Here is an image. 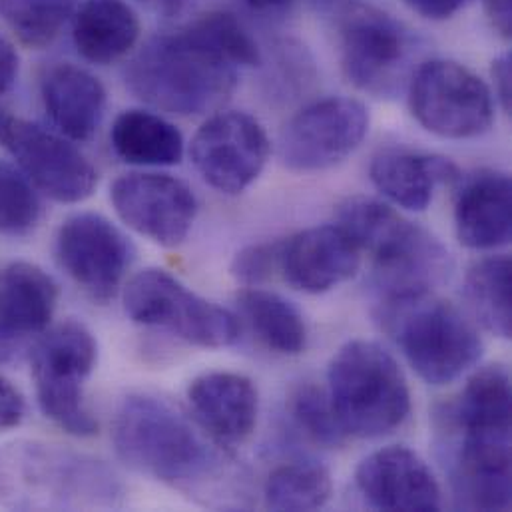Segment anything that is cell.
<instances>
[{
    "label": "cell",
    "instance_id": "obj_1",
    "mask_svg": "<svg viewBox=\"0 0 512 512\" xmlns=\"http://www.w3.org/2000/svg\"><path fill=\"white\" fill-rule=\"evenodd\" d=\"M124 80L144 104L176 114L218 112L238 86V66L218 46L202 16L152 36L128 62Z\"/></svg>",
    "mask_w": 512,
    "mask_h": 512
},
{
    "label": "cell",
    "instance_id": "obj_2",
    "mask_svg": "<svg viewBox=\"0 0 512 512\" xmlns=\"http://www.w3.org/2000/svg\"><path fill=\"white\" fill-rule=\"evenodd\" d=\"M112 441L130 469L194 497L212 495L226 473V459L192 421L152 395L124 399Z\"/></svg>",
    "mask_w": 512,
    "mask_h": 512
},
{
    "label": "cell",
    "instance_id": "obj_3",
    "mask_svg": "<svg viewBox=\"0 0 512 512\" xmlns=\"http://www.w3.org/2000/svg\"><path fill=\"white\" fill-rule=\"evenodd\" d=\"M124 487L98 459L16 439L0 447V507L8 511L118 509Z\"/></svg>",
    "mask_w": 512,
    "mask_h": 512
},
{
    "label": "cell",
    "instance_id": "obj_4",
    "mask_svg": "<svg viewBox=\"0 0 512 512\" xmlns=\"http://www.w3.org/2000/svg\"><path fill=\"white\" fill-rule=\"evenodd\" d=\"M337 224L373 261L377 303L433 293L453 271L449 250L389 204L357 196L337 210Z\"/></svg>",
    "mask_w": 512,
    "mask_h": 512
},
{
    "label": "cell",
    "instance_id": "obj_5",
    "mask_svg": "<svg viewBox=\"0 0 512 512\" xmlns=\"http://www.w3.org/2000/svg\"><path fill=\"white\" fill-rule=\"evenodd\" d=\"M327 395L347 437L379 439L411 413V391L395 357L379 343H345L329 363Z\"/></svg>",
    "mask_w": 512,
    "mask_h": 512
},
{
    "label": "cell",
    "instance_id": "obj_6",
    "mask_svg": "<svg viewBox=\"0 0 512 512\" xmlns=\"http://www.w3.org/2000/svg\"><path fill=\"white\" fill-rule=\"evenodd\" d=\"M377 319L429 385L453 383L483 355V339L473 321L435 293L377 303Z\"/></svg>",
    "mask_w": 512,
    "mask_h": 512
},
{
    "label": "cell",
    "instance_id": "obj_7",
    "mask_svg": "<svg viewBox=\"0 0 512 512\" xmlns=\"http://www.w3.org/2000/svg\"><path fill=\"white\" fill-rule=\"evenodd\" d=\"M341 68L361 92L393 98L409 86L421 54V38L393 14L363 0L335 8Z\"/></svg>",
    "mask_w": 512,
    "mask_h": 512
},
{
    "label": "cell",
    "instance_id": "obj_8",
    "mask_svg": "<svg viewBox=\"0 0 512 512\" xmlns=\"http://www.w3.org/2000/svg\"><path fill=\"white\" fill-rule=\"evenodd\" d=\"M40 411L72 437H94L98 421L86 405L84 387L98 361V343L80 321L44 331L30 349Z\"/></svg>",
    "mask_w": 512,
    "mask_h": 512
},
{
    "label": "cell",
    "instance_id": "obj_9",
    "mask_svg": "<svg viewBox=\"0 0 512 512\" xmlns=\"http://www.w3.org/2000/svg\"><path fill=\"white\" fill-rule=\"evenodd\" d=\"M124 309L134 323L168 331L190 345L222 349L240 339V323L232 311L158 267H148L126 283Z\"/></svg>",
    "mask_w": 512,
    "mask_h": 512
},
{
    "label": "cell",
    "instance_id": "obj_10",
    "mask_svg": "<svg viewBox=\"0 0 512 512\" xmlns=\"http://www.w3.org/2000/svg\"><path fill=\"white\" fill-rule=\"evenodd\" d=\"M407 90L415 120L435 136L479 138L495 122L493 90L459 62L429 60L417 66Z\"/></svg>",
    "mask_w": 512,
    "mask_h": 512
},
{
    "label": "cell",
    "instance_id": "obj_11",
    "mask_svg": "<svg viewBox=\"0 0 512 512\" xmlns=\"http://www.w3.org/2000/svg\"><path fill=\"white\" fill-rule=\"evenodd\" d=\"M0 144L30 184L54 202H84L98 186L96 168L60 132L2 114Z\"/></svg>",
    "mask_w": 512,
    "mask_h": 512
},
{
    "label": "cell",
    "instance_id": "obj_12",
    "mask_svg": "<svg viewBox=\"0 0 512 512\" xmlns=\"http://www.w3.org/2000/svg\"><path fill=\"white\" fill-rule=\"evenodd\" d=\"M369 110L347 96H329L299 110L281 130L279 158L291 172H321L341 164L369 134Z\"/></svg>",
    "mask_w": 512,
    "mask_h": 512
},
{
    "label": "cell",
    "instance_id": "obj_13",
    "mask_svg": "<svg viewBox=\"0 0 512 512\" xmlns=\"http://www.w3.org/2000/svg\"><path fill=\"white\" fill-rule=\"evenodd\" d=\"M269 152L265 128L248 112L212 114L190 146L194 168L202 180L228 196H238L256 182Z\"/></svg>",
    "mask_w": 512,
    "mask_h": 512
},
{
    "label": "cell",
    "instance_id": "obj_14",
    "mask_svg": "<svg viewBox=\"0 0 512 512\" xmlns=\"http://www.w3.org/2000/svg\"><path fill=\"white\" fill-rule=\"evenodd\" d=\"M134 256L132 242L100 214H74L56 232L60 267L90 299L102 305L118 295Z\"/></svg>",
    "mask_w": 512,
    "mask_h": 512
},
{
    "label": "cell",
    "instance_id": "obj_15",
    "mask_svg": "<svg viewBox=\"0 0 512 512\" xmlns=\"http://www.w3.org/2000/svg\"><path fill=\"white\" fill-rule=\"evenodd\" d=\"M110 202L130 230L162 248L184 244L198 214L192 188L170 174H124L110 186Z\"/></svg>",
    "mask_w": 512,
    "mask_h": 512
},
{
    "label": "cell",
    "instance_id": "obj_16",
    "mask_svg": "<svg viewBox=\"0 0 512 512\" xmlns=\"http://www.w3.org/2000/svg\"><path fill=\"white\" fill-rule=\"evenodd\" d=\"M455 503L467 511L511 507V433L441 427Z\"/></svg>",
    "mask_w": 512,
    "mask_h": 512
},
{
    "label": "cell",
    "instance_id": "obj_17",
    "mask_svg": "<svg viewBox=\"0 0 512 512\" xmlns=\"http://www.w3.org/2000/svg\"><path fill=\"white\" fill-rule=\"evenodd\" d=\"M58 305L56 281L38 265L16 261L0 271V365L22 357Z\"/></svg>",
    "mask_w": 512,
    "mask_h": 512
},
{
    "label": "cell",
    "instance_id": "obj_18",
    "mask_svg": "<svg viewBox=\"0 0 512 512\" xmlns=\"http://www.w3.org/2000/svg\"><path fill=\"white\" fill-rule=\"evenodd\" d=\"M355 483L363 499L379 511L433 512L443 507L433 471L403 445L367 455L357 467Z\"/></svg>",
    "mask_w": 512,
    "mask_h": 512
},
{
    "label": "cell",
    "instance_id": "obj_19",
    "mask_svg": "<svg viewBox=\"0 0 512 512\" xmlns=\"http://www.w3.org/2000/svg\"><path fill=\"white\" fill-rule=\"evenodd\" d=\"M361 267V250L339 224L303 230L279 244V269L303 293H325Z\"/></svg>",
    "mask_w": 512,
    "mask_h": 512
},
{
    "label": "cell",
    "instance_id": "obj_20",
    "mask_svg": "<svg viewBox=\"0 0 512 512\" xmlns=\"http://www.w3.org/2000/svg\"><path fill=\"white\" fill-rule=\"evenodd\" d=\"M455 186V230L469 250H497L512 238L511 178L497 170L461 174Z\"/></svg>",
    "mask_w": 512,
    "mask_h": 512
},
{
    "label": "cell",
    "instance_id": "obj_21",
    "mask_svg": "<svg viewBox=\"0 0 512 512\" xmlns=\"http://www.w3.org/2000/svg\"><path fill=\"white\" fill-rule=\"evenodd\" d=\"M188 401L196 421L220 445H242L256 429L259 395L254 381L246 375L204 373L190 383Z\"/></svg>",
    "mask_w": 512,
    "mask_h": 512
},
{
    "label": "cell",
    "instance_id": "obj_22",
    "mask_svg": "<svg viewBox=\"0 0 512 512\" xmlns=\"http://www.w3.org/2000/svg\"><path fill=\"white\" fill-rule=\"evenodd\" d=\"M40 96L50 122L72 142L92 140L102 126L106 90L86 68L72 62L52 64L42 76Z\"/></svg>",
    "mask_w": 512,
    "mask_h": 512
},
{
    "label": "cell",
    "instance_id": "obj_23",
    "mask_svg": "<svg viewBox=\"0 0 512 512\" xmlns=\"http://www.w3.org/2000/svg\"><path fill=\"white\" fill-rule=\"evenodd\" d=\"M369 176L373 186L395 206L409 212H425L437 186H453L461 172L445 156L391 148L373 158Z\"/></svg>",
    "mask_w": 512,
    "mask_h": 512
},
{
    "label": "cell",
    "instance_id": "obj_24",
    "mask_svg": "<svg viewBox=\"0 0 512 512\" xmlns=\"http://www.w3.org/2000/svg\"><path fill=\"white\" fill-rule=\"evenodd\" d=\"M140 18L126 0H84L72 14V40L92 64L126 58L140 40Z\"/></svg>",
    "mask_w": 512,
    "mask_h": 512
},
{
    "label": "cell",
    "instance_id": "obj_25",
    "mask_svg": "<svg viewBox=\"0 0 512 512\" xmlns=\"http://www.w3.org/2000/svg\"><path fill=\"white\" fill-rule=\"evenodd\" d=\"M439 427L481 433H511V375L503 365L479 369L457 401L443 407Z\"/></svg>",
    "mask_w": 512,
    "mask_h": 512
},
{
    "label": "cell",
    "instance_id": "obj_26",
    "mask_svg": "<svg viewBox=\"0 0 512 512\" xmlns=\"http://www.w3.org/2000/svg\"><path fill=\"white\" fill-rule=\"evenodd\" d=\"M110 142L116 156L132 166H176L184 158L182 132L148 110L122 112L112 124Z\"/></svg>",
    "mask_w": 512,
    "mask_h": 512
},
{
    "label": "cell",
    "instance_id": "obj_27",
    "mask_svg": "<svg viewBox=\"0 0 512 512\" xmlns=\"http://www.w3.org/2000/svg\"><path fill=\"white\" fill-rule=\"evenodd\" d=\"M238 303L257 337L275 353L299 355L307 347V325L301 311L273 291L246 287Z\"/></svg>",
    "mask_w": 512,
    "mask_h": 512
},
{
    "label": "cell",
    "instance_id": "obj_28",
    "mask_svg": "<svg viewBox=\"0 0 512 512\" xmlns=\"http://www.w3.org/2000/svg\"><path fill=\"white\" fill-rule=\"evenodd\" d=\"M465 297L477 321L493 335H512V265L509 256L477 261L465 279Z\"/></svg>",
    "mask_w": 512,
    "mask_h": 512
},
{
    "label": "cell",
    "instance_id": "obj_29",
    "mask_svg": "<svg viewBox=\"0 0 512 512\" xmlns=\"http://www.w3.org/2000/svg\"><path fill=\"white\" fill-rule=\"evenodd\" d=\"M331 493V475L317 461L281 465L263 487L265 507L271 511H317L329 503Z\"/></svg>",
    "mask_w": 512,
    "mask_h": 512
},
{
    "label": "cell",
    "instance_id": "obj_30",
    "mask_svg": "<svg viewBox=\"0 0 512 512\" xmlns=\"http://www.w3.org/2000/svg\"><path fill=\"white\" fill-rule=\"evenodd\" d=\"M76 10V0H0V18L30 48L52 44Z\"/></svg>",
    "mask_w": 512,
    "mask_h": 512
},
{
    "label": "cell",
    "instance_id": "obj_31",
    "mask_svg": "<svg viewBox=\"0 0 512 512\" xmlns=\"http://www.w3.org/2000/svg\"><path fill=\"white\" fill-rule=\"evenodd\" d=\"M289 413L295 425L313 443L325 449L345 445L347 433L333 411L327 389H321L315 383L299 385L289 397Z\"/></svg>",
    "mask_w": 512,
    "mask_h": 512
},
{
    "label": "cell",
    "instance_id": "obj_32",
    "mask_svg": "<svg viewBox=\"0 0 512 512\" xmlns=\"http://www.w3.org/2000/svg\"><path fill=\"white\" fill-rule=\"evenodd\" d=\"M42 216L36 188L6 160H0V234L10 238L34 232Z\"/></svg>",
    "mask_w": 512,
    "mask_h": 512
},
{
    "label": "cell",
    "instance_id": "obj_33",
    "mask_svg": "<svg viewBox=\"0 0 512 512\" xmlns=\"http://www.w3.org/2000/svg\"><path fill=\"white\" fill-rule=\"evenodd\" d=\"M279 244L281 242L254 244L238 252L232 261L234 279L246 287H256L269 279L273 269L279 267Z\"/></svg>",
    "mask_w": 512,
    "mask_h": 512
},
{
    "label": "cell",
    "instance_id": "obj_34",
    "mask_svg": "<svg viewBox=\"0 0 512 512\" xmlns=\"http://www.w3.org/2000/svg\"><path fill=\"white\" fill-rule=\"evenodd\" d=\"M26 417L24 395L0 375V433L20 427Z\"/></svg>",
    "mask_w": 512,
    "mask_h": 512
},
{
    "label": "cell",
    "instance_id": "obj_35",
    "mask_svg": "<svg viewBox=\"0 0 512 512\" xmlns=\"http://www.w3.org/2000/svg\"><path fill=\"white\" fill-rule=\"evenodd\" d=\"M415 14L429 20H447L473 0H403Z\"/></svg>",
    "mask_w": 512,
    "mask_h": 512
},
{
    "label": "cell",
    "instance_id": "obj_36",
    "mask_svg": "<svg viewBox=\"0 0 512 512\" xmlns=\"http://www.w3.org/2000/svg\"><path fill=\"white\" fill-rule=\"evenodd\" d=\"M495 80V98L499 100L501 108L509 114L512 108V58L509 52L501 54L491 68Z\"/></svg>",
    "mask_w": 512,
    "mask_h": 512
},
{
    "label": "cell",
    "instance_id": "obj_37",
    "mask_svg": "<svg viewBox=\"0 0 512 512\" xmlns=\"http://www.w3.org/2000/svg\"><path fill=\"white\" fill-rule=\"evenodd\" d=\"M485 14L493 30L505 40H511L512 0H485Z\"/></svg>",
    "mask_w": 512,
    "mask_h": 512
},
{
    "label": "cell",
    "instance_id": "obj_38",
    "mask_svg": "<svg viewBox=\"0 0 512 512\" xmlns=\"http://www.w3.org/2000/svg\"><path fill=\"white\" fill-rule=\"evenodd\" d=\"M18 78V54L14 46L0 34V96L10 92Z\"/></svg>",
    "mask_w": 512,
    "mask_h": 512
},
{
    "label": "cell",
    "instance_id": "obj_39",
    "mask_svg": "<svg viewBox=\"0 0 512 512\" xmlns=\"http://www.w3.org/2000/svg\"><path fill=\"white\" fill-rule=\"evenodd\" d=\"M138 2L144 4L146 8H150L152 12L162 14V16H174L186 4V0H138Z\"/></svg>",
    "mask_w": 512,
    "mask_h": 512
},
{
    "label": "cell",
    "instance_id": "obj_40",
    "mask_svg": "<svg viewBox=\"0 0 512 512\" xmlns=\"http://www.w3.org/2000/svg\"><path fill=\"white\" fill-rule=\"evenodd\" d=\"M244 2L259 12H275V10H285L293 6L297 0H244Z\"/></svg>",
    "mask_w": 512,
    "mask_h": 512
},
{
    "label": "cell",
    "instance_id": "obj_41",
    "mask_svg": "<svg viewBox=\"0 0 512 512\" xmlns=\"http://www.w3.org/2000/svg\"><path fill=\"white\" fill-rule=\"evenodd\" d=\"M2 114H4V112H2V110H0V116H2Z\"/></svg>",
    "mask_w": 512,
    "mask_h": 512
}]
</instances>
